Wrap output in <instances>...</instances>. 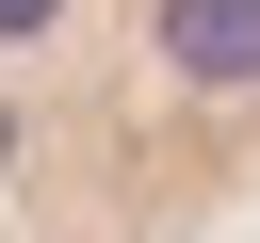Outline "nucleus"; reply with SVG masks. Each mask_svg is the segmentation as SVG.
<instances>
[{"label": "nucleus", "mask_w": 260, "mask_h": 243, "mask_svg": "<svg viewBox=\"0 0 260 243\" xmlns=\"http://www.w3.org/2000/svg\"><path fill=\"white\" fill-rule=\"evenodd\" d=\"M162 65L195 97H244L260 81V0H162Z\"/></svg>", "instance_id": "obj_1"}, {"label": "nucleus", "mask_w": 260, "mask_h": 243, "mask_svg": "<svg viewBox=\"0 0 260 243\" xmlns=\"http://www.w3.org/2000/svg\"><path fill=\"white\" fill-rule=\"evenodd\" d=\"M32 32H65V0H0V49H32Z\"/></svg>", "instance_id": "obj_2"}, {"label": "nucleus", "mask_w": 260, "mask_h": 243, "mask_svg": "<svg viewBox=\"0 0 260 243\" xmlns=\"http://www.w3.org/2000/svg\"><path fill=\"white\" fill-rule=\"evenodd\" d=\"M0 162H16V97H0Z\"/></svg>", "instance_id": "obj_3"}]
</instances>
